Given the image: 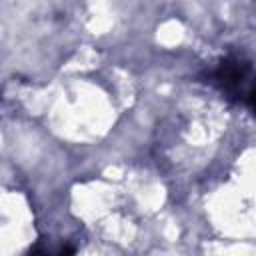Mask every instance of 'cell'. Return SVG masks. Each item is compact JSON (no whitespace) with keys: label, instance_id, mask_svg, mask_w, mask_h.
<instances>
[{"label":"cell","instance_id":"obj_1","mask_svg":"<svg viewBox=\"0 0 256 256\" xmlns=\"http://www.w3.org/2000/svg\"><path fill=\"white\" fill-rule=\"evenodd\" d=\"M214 82L238 102L252 106L254 88H252V66L242 56H230L218 64L214 70Z\"/></svg>","mask_w":256,"mask_h":256}]
</instances>
